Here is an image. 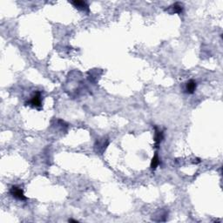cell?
Returning a JSON list of instances; mask_svg holds the SVG:
<instances>
[{
    "label": "cell",
    "instance_id": "7a4b0ae2",
    "mask_svg": "<svg viewBox=\"0 0 223 223\" xmlns=\"http://www.w3.org/2000/svg\"><path fill=\"white\" fill-rule=\"evenodd\" d=\"M109 144V141L107 139H101V140H98L96 141L95 145H94V149L95 152L98 154H102L105 152V150L107 147V146Z\"/></svg>",
    "mask_w": 223,
    "mask_h": 223
},
{
    "label": "cell",
    "instance_id": "8992f818",
    "mask_svg": "<svg viewBox=\"0 0 223 223\" xmlns=\"http://www.w3.org/2000/svg\"><path fill=\"white\" fill-rule=\"evenodd\" d=\"M163 140V132L160 131L157 127H155V136H154V141H155V147L158 148L161 144V141Z\"/></svg>",
    "mask_w": 223,
    "mask_h": 223
},
{
    "label": "cell",
    "instance_id": "ba28073f",
    "mask_svg": "<svg viewBox=\"0 0 223 223\" xmlns=\"http://www.w3.org/2000/svg\"><path fill=\"white\" fill-rule=\"evenodd\" d=\"M160 165V159L158 156V153H155L154 156L152 159V162H151V168L153 170H155L157 168V167Z\"/></svg>",
    "mask_w": 223,
    "mask_h": 223
},
{
    "label": "cell",
    "instance_id": "5b68a950",
    "mask_svg": "<svg viewBox=\"0 0 223 223\" xmlns=\"http://www.w3.org/2000/svg\"><path fill=\"white\" fill-rule=\"evenodd\" d=\"M72 4H73L75 7L81 10V11L89 12V7L86 2H84V1H73V2H72Z\"/></svg>",
    "mask_w": 223,
    "mask_h": 223
},
{
    "label": "cell",
    "instance_id": "3957f363",
    "mask_svg": "<svg viewBox=\"0 0 223 223\" xmlns=\"http://www.w3.org/2000/svg\"><path fill=\"white\" fill-rule=\"evenodd\" d=\"M10 193H11L12 197L17 199V200H25L27 199V198L24 196V194L23 189H21V188L17 187V186H12L11 190H10Z\"/></svg>",
    "mask_w": 223,
    "mask_h": 223
},
{
    "label": "cell",
    "instance_id": "9c48e42d",
    "mask_svg": "<svg viewBox=\"0 0 223 223\" xmlns=\"http://www.w3.org/2000/svg\"><path fill=\"white\" fill-rule=\"evenodd\" d=\"M69 222H78V220H73V219H70L69 220H68Z\"/></svg>",
    "mask_w": 223,
    "mask_h": 223
},
{
    "label": "cell",
    "instance_id": "52a82bcc",
    "mask_svg": "<svg viewBox=\"0 0 223 223\" xmlns=\"http://www.w3.org/2000/svg\"><path fill=\"white\" fill-rule=\"evenodd\" d=\"M171 8H172L173 10V13L180 14V13H182V12H183V5L180 4V3H178V2L173 4Z\"/></svg>",
    "mask_w": 223,
    "mask_h": 223
},
{
    "label": "cell",
    "instance_id": "277c9868",
    "mask_svg": "<svg viewBox=\"0 0 223 223\" xmlns=\"http://www.w3.org/2000/svg\"><path fill=\"white\" fill-rule=\"evenodd\" d=\"M196 87H197V84L194 80V79H190L188 80L187 84H186V87H185V91L186 93L188 94H193L196 90Z\"/></svg>",
    "mask_w": 223,
    "mask_h": 223
},
{
    "label": "cell",
    "instance_id": "6da1fadb",
    "mask_svg": "<svg viewBox=\"0 0 223 223\" xmlns=\"http://www.w3.org/2000/svg\"><path fill=\"white\" fill-rule=\"evenodd\" d=\"M29 105L37 109H41L42 107V97H41V93L40 92H36L35 93L32 95V97L29 101Z\"/></svg>",
    "mask_w": 223,
    "mask_h": 223
}]
</instances>
